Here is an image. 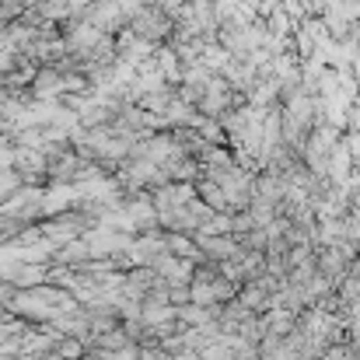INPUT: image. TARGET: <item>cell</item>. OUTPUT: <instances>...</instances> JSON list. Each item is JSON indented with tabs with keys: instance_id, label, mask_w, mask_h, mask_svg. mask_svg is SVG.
Returning <instances> with one entry per match:
<instances>
[{
	"instance_id": "6da1fadb",
	"label": "cell",
	"mask_w": 360,
	"mask_h": 360,
	"mask_svg": "<svg viewBox=\"0 0 360 360\" xmlns=\"http://www.w3.org/2000/svg\"><path fill=\"white\" fill-rule=\"evenodd\" d=\"M133 32L143 35V39H165L171 32V18L161 8H143L133 14Z\"/></svg>"
},
{
	"instance_id": "7a4b0ae2",
	"label": "cell",
	"mask_w": 360,
	"mask_h": 360,
	"mask_svg": "<svg viewBox=\"0 0 360 360\" xmlns=\"http://www.w3.org/2000/svg\"><path fill=\"white\" fill-rule=\"evenodd\" d=\"M53 88H60V74H56V70H43L39 81H35V91H39V95H53Z\"/></svg>"
}]
</instances>
